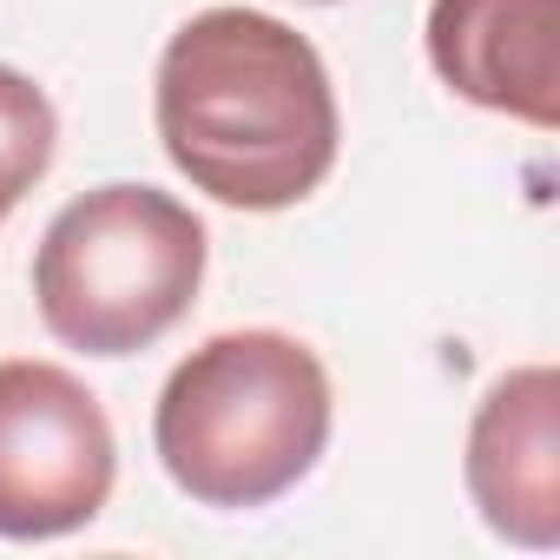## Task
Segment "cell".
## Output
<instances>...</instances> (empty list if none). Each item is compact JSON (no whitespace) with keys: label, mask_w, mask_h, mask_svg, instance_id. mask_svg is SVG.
Returning <instances> with one entry per match:
<instances>
[{"label":"cell","mask_w":560,"mask_h":560,"mask_svg":"<svg viewBox=\"0 0 560 560\" xmlns=\"http://www.w3.org/2000/svg\"><path fill=\"white\" fill-rule=\"evenodd\" d=\"M152 113L165 159L231 211L304 205L343 139L324 54L257 8L191 14L159 54Z\"/></svg>","instance_id":"1"},{"label":"cell","mask_w":560,"mask_h":560,"mask_svg":"<svg viewBox=\"0 0 560 560\" xmlns=\"http://www.w3.org/2000/svg\"><path fill=\"white\" fill-rule=\"evenodd\" d=\"M337 396L311 343L284 330H224L159 389L152 448L198 508H264L330 448Z\"/></svg>","instance_id":"2"},{"label":"cell","mask_w":560,"mask_h":560,"mask_svg":"<svg viewBox=\"0 0 560 560\" xmlns=\"http://www.w3.org/2000/svg\"><path fill=\"white\" fill-rule=\"evenodd\" d=\"M205 224L152 185H100L73 198L34 250L40 324L86 357L152 350L205 284Z\"/></svg>","instance_id":"3"},{"label":"cell","mask_w":560,"mask_h":560,"mask_svg":"<svg viewBox=\"0 0 560 560\" xmlns=\"http://www.w3.org/2000/svg\"><path fill=\"white\" fill-rule=\"evenodd\" d=\"M119 442L100 396L40 357L0 363V534L54 540L113 501Z\"/></svg>","instance_id":"4"},{"label":"cell","mask_w":560,"mask_h":560,"mask_svg":"<svg viewBox=\"0 0 560 560\" xmlns=\"http://www.w3.org/2000/svg\"><path fill=\"white\" fill-rule=\"evenodd\" d=\"M468 494L514 547H560V376L508 370L468 422Z\"/></svg>","instance_id":"5"},{"label":"cell","mask_w":560,"mask_h":560,"mask_svg":"<svg viewBox=\"0 0 560 560\" xmlns=\"http://www.w3.org/2000/svg\"><path fill=\"white\" fill-rule=\"evenodd\" d=\"M429 67L468 106L560 126V0H429Z\"/></svg>","instance_id":"6"},{"label":"cell","mask_w":560,"mask_h":560,"mask_svg":"<svg viewBox=\"0 0 560 560\" xmlns=\"http://www.w3.org/2000/svg\"><path fill=\"white\" fill-rule=\"evenodd\" d=\"M54 145H60L54 100L21 67H0V224H8V211L47 178Z\"/></svg>","instance_id":"7"}]
</instances>
